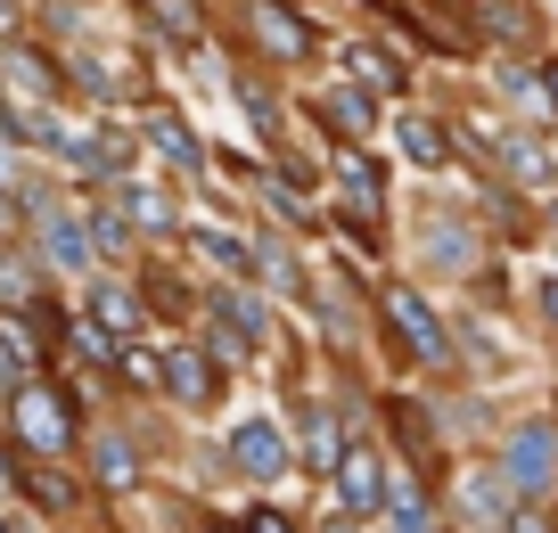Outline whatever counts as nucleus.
<instances>
[{
  "mask_svg": "<svg viewBox=\"0 0 558 533\" xmlns=\"http://www.w3.org/2000/svg\"><path fill=\"white\" fill-rule=\"evenodd\" d=\"M246 271L271 279V288H304V271H296V255H288V239H263L255 255H246Z\"/></svg>",
  "mask_w": 558,
  "mask_h": 533,
  "instance_id": "a878e982",
  "label": "nucleus"
},
{
  "mask_svg": "<svg viewBox=\"0 0 558 533\" xmlns=\"http://www.w3.org/2000/svg\"><path fill=\"white\" fill-rule=\"evenodd\" d=\"M140 468H148V460H140V444L123 427L90 435V476H99V493H140Z\"/></svg>",
  "mask_w": 558,
  "mask_h": 533,
  "instance_id": "0eeeda50",
  "label": "nucleus"
},
{
  "mask_svg": "<svg viewBox=\"0 0 558 533\" xmlns=\"http://www.w3.org/2000/svg\"><path fill=\"white\" fill-rule=\"evenodd\" d=\"M148 9H157V25H165V34H181V41H206V17H197L190 0H148Z\"/></svg>",
  "mask_w": 558,
  "mask_h": 533,
  "instance_id": "c85d7f7f",
  "label": "nucleus"
},
{
  "mask_svg": "<svg viewBox=\"0 0 558 533\" xmlns=\"http://www.w3.org/2000/svg\"><path fill=\"white\" fill-rule=\"evenodd\" d=\"M17 34V0H0V41Z\"/></svg>",
  "mask_w": 558,
  "mask_h": 533,
  "instance_id": "e433bc0d",
  "label": "nucleus"
},
{
  "mask_svg": "<svg viewBox=\"0 0 558 533\" xmlns=\"http://www.w3.org/2000/svg\"><path fill=\"white\" fill-rule=\"evenodd\" d=\"M0 74H9L17 90H34V99H50V90H58V74L41 66L34 50H17V41H0Z\"/></svg>",
  "mask_w": 558,
  "mask_h": 533,
  "instance_id": "393cba45",
  "label": "nucleus"
},
{
  "mask_svg": "<svg viewBox=\"0 0 558 533\" xmlns=\"http://www.w3.org/2000/svg\"><path fill=\"white\" fill-rule=\"evenodd\" d=\"M90 222H74V214H41V263L50 271H90Z\"/></svg>",
  "mask_w": 558,
  "mask_h": 533,
  "instance_id": "9d476101",
  "label": "nucleus"
},
{
  "mask_svg": "<svg viewBox=\"0 0 558 533\" xmlns=\"http://www.w3.org/2000/svg\"><path fill=\"white\" fill-rule=\"evenodd\" d=\"M74 427H83V419H74V395H58L41 370L9 386V435L25 444V460H66Z\"/></svg>",
  "mask_w": 558,
  "mask_h": 533,
  "instance_id": "f257e3e1",
  "label": "nucleus"
},
{
  "mask_svg": "<svg viewBox=\"0 0 558 533\" xmlns=\"http://www.w3.org/2000/svg\"><path fill=\"white\" fill-rule=\"evenodd\" d=\"M386 525H395V533H436V525H427V484H418V476H386Z\"/></svg>",
  "mask_w": 558,
  "mask_h": 533,
  "instance_id": "a211bd4d",
  "label": "nucleus"
},
{
  "mask_svg": "<svg viewBox=\"0 0 558 533\" xmlns=\"http://www.w3.org/2000/svg\"><path fill=\"white\" fill-rule=\"evenodd\" d=\"M337 190H345L362 214H378V206H386V172L369 165L362 148H337Z\"/></svg>",
  "mask_w": 558,
  "mask_h": 533,
  "instance_id": "f3484780",
  "label": "nucleus"
},
{
  "mask_svg": "<svg viewBox=\"0 0 558 533\" xmlns=\"http://www.w3.org/2000/svg\"><path fill=\"white\" fill-rule=\"evenodd\" d=\"M66 344L83 353V362H116V337H107L99 320H66Z\"/></svg>",
  "mask_w": 558,
  "mask_h": 533,
  "instance_id": "c756f323",
  "label": "nucleus"
},
{
  "mask_svg": "<svg viewBox=\"0 0 558 533\" xmlns=\"http://www.w3.org/2000/svg\"><path fill=\"white\" fill-rule=\"evenodd\" d=\"M320 116H329V132H345V140H362L369 123H378V116H369V90H362V83H329V90H320Z\"/></svg>",
  "mask_w": 558,
  "mask_h": 533,
  "instance_id": "6ab92c4d",
  "label": "nucleus"
},
{
  "mask_svg": "<svg viewBox=\"0 0 558 533\" xmlns=\"http://www.w3.org/2000/svg\"><path fill=\"white\" fill-rule=\"evenodd\" d=\"M386 328H395V344H411V362H427V370L452 362V337H444V320L427 312V295L386 288Z\"/></svg>",
  "mask_w": 558,
  "mask_h": 533,
  "instance_id": "7ed1b4c3",
  "label": "nucleus"
},
{
  "mask_svg": "<svg viewBox=\"0 0 558 533\" xmlns=\"http://www.w3.org/2000/svg\"><path fill=\"white\" fill-rule=\"evenodd\" d=\"M239 533H296V525H288V509H246Z\"/></svg>",
  "mask_w": 558,
  "mask_h": 533,
  "instance_id": "72a5a7b5",
  "label": "nucleus"
},
{
  "mask_svg": "<svg viewBox=\"0 0 558 533\" xmlns=\"http://www.w3.org/2000/svg\"><path fill=\"white\" fill-rule=\"evenodd\" d=\"M534 312H542V328H558V279H542V288H534Z\"/></svg>",
  "mask_w": 558,
  "mask_h": 533,
  "instance_id": "f704fd0d",
  "label": "nucleus"
},
{
  "mask_svg": "<svg viewBox=\"0 0 558 533\" xmlns=\"http://www.w3.org/2000/svg\"><path fill=\"white\" fill-rule=\"evenodd\" d=\"M90 320H99L107 337H132L140 328V295L123 288V279H99V288H90Z\"/></svg>",
  "mask_w": 558,
  "mask_h": 533,
  "instance_id": "aec40b11",
  "label": "nucleus"
},
{
  "mask_svg": "<svg viewBox=\"0 0 558 533\" xmlns=\"http://www.w3.org/2000/svg\"><path fill=\"white\" fill-rule=\"evenodd\" d=\"M34 328L25 320H0V386H17V378H34Z\"/></svg>",
  "mask_w": 558,
  "mask_h": 533,
  "instance_id": "5701e85b",
  "label": "nucleus"
},
{
  "mask_svg": "<svg viewBox=\"0 0 558 533\" xmlns=\"http://www.w3.org/2000/svg\"><path fill=\"white\" fill-rule=\"evenodd\" d=\"M542 74V99H550V116H558V58H550V66H534Z\"/></svg>",
  "mask_w": 558,
  "mask_h": 533,
  "instance_id": "c9c22d12",
  "label": "nucleus"
},
{
  "mask_svg": "<svg viewBox=\"0 0 558 533\" xmlns=\"http://www.w3.org/2000/svg\"><path fill=\"white\" fill-rule=\"evenodd\" d=\"M493 148H501V165H509V172H518L525 190H550V181H558V165H550V148H542V140H534V132H501V140H493Z\"/></svg>",
  "mask_w": 558,
  "mask_h": 533,
  "instance_id": "2eb2a0df",
  "label": "nucleus"
},
{
  "mask_svg": "<svg viewBox=\"0 0 558 533\" xmlns=\"http://www.w3.org/2000/svg\"><path fill=\"white\" fill-rule=\"evenodd\" d=\"M157 395L173 402V411H206V402L222 395V370H214L197 344H173V353H165V370H157Z\"/></svg>",
  "mask_w": 558,
  "mask_h": 533,
  "instance_id": "39448f33",
  "label": "nucleus"
},
{
  "mask_svg": "<svg viewBox=\"0 0 558 533\" xmlns=\"http://www.w3.org/2000/svg\"><path fill=\"white\" fill-rule=\"evenodd\" d=\"M197 246H206V255L222 263V271H246V246L230 239V230H206V239H197Z\"/></svg>",
  "mask_w": 558,
  "mask_h": 533,
  "instance_id": "473e14b6",
  "label": "nucleus"
},
{
  "mask_svg": "<svg viewBox=\"0 0 558 533\" xmlns=\"http://www.w3.org/2000/svg\"><path fill=\"white\" fill-rule=\"evenodd\" d=\"M288 460H296V451H288V427H271V419H246V427L230 435V468H239L246 484H279Z\"/></svg>",
  "mask_w": 558,
  "mask_h": 533,
  "instance_id": "423d86ee",
  "label": "nucleus"
},
{
  "mask_svg": "<svg viewBox=\"0 0 558 533\" xmlns=\"http://www.w3.org/2000/svg\"><path fill=\"white\" fill-rule=\"evenodd\" d=\"M9 484H17L41 517H74V500H83V493H74V476H66L58 460H17V476H9Z\"/></svg>",
  "mask_w": 558,
  "mask_h": 533,
  "instance_id": "1a4fd4ad",
  "label": "nucleus"
},
{
  "mask_svg": "<svg viewBox=\"0 0 558 533\" xmlns=\"http://www.w3.org/2000/svg\"><path fill=\"white\" fill-rule=\"evenodd\" d=\"M255 41H263L271 58H313V50H320V41H313V25H304L296 9H271V0L255 9Z\"/></svg>",
  "mask_w": 558,
  "mask_h": 533,
  "instance_id": "f8f14e48",
  "label": "nucleus"
},
{
  "mask_svg": "<svg viewBox=\"0 0 558 533\" xmlns=\"http://www.w3.org/2000/svg\"><path fill=\"white\" fill-rule=\"evenodd\" d=\"M239 99H246V116H255V132H279V99L255 83V74H239Z\"/></svg>",
  "mask_w": 558,
  "mask_h": 533,
  "instance_id": "7c9ffc66",
  "label": "nucleus"
},
{
  "mask_svg": "<svg viewBox=\"0 0 558 533\" xmlns=\"http://www.w3.org/2000/svg\"><path fill=\"white\" fill-rule=\"evenodd\" d=\"M509 500H518V493H509V476H501V468H476V476L460 484V517H469V525H501V517H509Z\"/></svg>",
  "mask_w": 558,
  "mask_h": 533,
  "instance_id": "4468645a",
  "label": "nucleus"
},
{
  "mask_svg": "<svg viewBox=\"0 0 558 533\" xmlns=\"http://www.w3.org/2000/svg\"><path fill=\"white\" fill-rule=\"evenodd\" d=\"M395 123H402V156H411V165H427V172L452 165V140H444L427 116H395Z\"/></svg>",
  "mask_w": 558,
  "mask_h": 533,
  "instance_id": "4be33fe9",
  "label": "nucleus"
},
{
  "mask_svg": "<svg viewBox=\"0 0 558 533\" xmlns=\"http://www.w3.org/2000/svg\"><path fill=\"white\" fill-rule=\"evenodd\" d=\"M123 214H132L140 230H173V206H165L157 190H140V181H132V190H123Z\"/></svg>",
  "mask_w": 558,
  "mask_h": 533,
  "instance_id": "cd10ccee",
  "label": "nucleus"
},
{
  "mask_svg": "<svg viewBox=\"0 0 558 533\" xmlns=\"http://www.w3.org/2000/svg\"><path fill=\"white\" fill-rule=\"evenodd\" d=\"M206 312H222V344H230V353H255V344L271 337V312H263L246 288H214Z\"/></svg>",
  "mask_w": 558,
  "mask_h": 533,
  "instance_id": "6e6552de",
  "label": "nucleus"
},
{
  "mask_svg": "<svg viewBox=\"0 0 558 533\" xmlns=\"http://www.w3.org/2000/svg\"><path fill=\"white\" fill-rule=\"evenodd\" d=\"M329 484H337V517H345V525H362V517L386 509V460L369 444H345V460L329 468Z\"/></svg>",
  "mask_w": 558,
  "mask_h": 533,
  "instance_id": "20e7f679",
  "label": "nucleus"
},
{
  "mask_svg": "<svg viewBox=\"0 0 558 533\" xmlns=\"http://www.w3.org/2000/svg\"><path fill=\"white\" fill-rule=\"evenodd\" d=\"M418 239H427V263H444V271H469V263H476V230H460L452 214H427Z\"/></svg>",
  "mask_w": 558,
  "mask_h": 533,
  "instance_id": "dca6fc26",
  "label": "nucleus"
},
{
  "mask_svg": "<svg viewBox=\"0 0 558 533\" xmlns=\"http://www.w3.org/2000/svg\"><path fill=\"white\" fill-rule=\"evenodd\" d=\"M116 386H132V395H157V370H165V353H148V344H116Z\"/></svg>",
  "mask_w": 558,
  "mask_h": 533,
  "instance_id": "b1692460",
  "label": "nucleus"
},
{
  "mask_svg": "<svg viewBox=\"0 0 558 533\" xmlns=\"http://www.w3.org/2000/svg\"><path fill=\"white\" fill-rule=\"evenodd\" d=\"M140 132L157 140V148H165V156H173V165H181V172H206V165H214V156H206V140H197V132H190V123H181V116H173V107H148V116H140Z\"/></svg>",
  "mask_w": 558,
  "mask_h": 533,
  "instance_id": "9b49d317",
  "label": "nucleus"
},
{
  "mask_svg": "<svg viewBox=\"0 0 558 533\" xmlns=\"http://www.w3.org/2000/svg\"><path fill=\"white\" fill-rule=\"evenodd\" d=\"M345 66H353V83L378 90V99H402V83H411V74H402V58H386L378 41H345Z\"/></svg>",
  "mask_w": 558,
  "mask_h": 533,
  "instance_id": "ddd939ff",
  "label": "nucleus"
},
{
  "mask_svg": "<svg viewBox=\"0 0 558 533\" xmlns=\"http://www.w3.org/2000/svg\"><path fill=\"white\" fill-rule=\"evenodd\" d=\"M90 246H99V255H132V214L99 206V214H90Z\"/></svg>",
  "mask_w": 558,
  "mask_h": 533,
  "instance_id": "bb28decb",
  "label": "nucleus"
},
{
  "mask_svg": "<svg viewBox=\"0 0 558 533\" xmlns=\"http://www.w3.org/2000/svg\"><path fill=\"white\" fill-rule=\"evenodd\" d=\"M501 533H558V517L542 509V500H509V517H501Z\"/></svg>",
  "mask_w": 558,
  "mask_h": 533,
  "instance_id": "2f4dec72",
  "label": "nucleus"
},
{
  "mask_svg": "<svg viewBox=\"0 0 558 533\" xmlns=\"http://www.w3.org/2000/svg\"><path fill=\"white\" fill-rule=\"evenodd\" d=\"M337 460H345V435H337V419H329V411H304V468H313V476H329Z\"/></svg>",
  "mask_w": 558,
  "mask_h": 533,
  "instance_id": "412c9836",
  "label": "nucleus"
},
{
  "mask_svg": "<svg viewBox=\"0 0 558 533\" xmlns=\"http://www.w3.org/2000/svg\"><path fill=\"white\" fill-rule=\"evenodd\" d=\"M550 427H558V402H550Z\"/></svg>",
  "mask_w": 558,
  "mask_h": 533,
  "instance_id": "4c0bfd02",
  "label": "nucleus"
},
{
  "mask_svg": "<svg viewBox=\"0 0 558 533\" xmlns=\"http://www.w3.org/2000/svg\"><path fill=\"white\" fill-rule=\"evenodd\" d=\"M509 476V493L518 500H550L558 493V427L550 419H525V427L501 435V460H493Z\"/></svg>",
  "mask_w": 558,
  "mask_h": 533,
  "instance_id": "f03ea898",
  "label": "nucleus"
},
{
  "mask_svg": "<svg viewBox=\"0 0 558 533\" xmlns=\"http://www.w3.org/2000/svg\"><path fill=\"white\" fill-rule=\"evenodd\" d=\"M0 533H9V517H0Z\"/></svg>",
  "mask_w": 558,
  "mask_h": 533,
  "instance_id": "58836bf2",
  "label": "nucleus"
}]
</instances>
